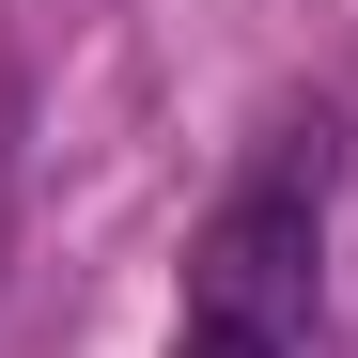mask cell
Returning <instances> with one entry per match:
<instances>
[{
    "label": "cell",
    "instance_id": "obj_1",
    "mask_svg": "<svg viewBox=\"0 0 358 358\" xmlns=\"http://www.w3.org/2000/svg\"><path fill=\"white\" fill-rule=\"evenodd\" d=\"M296 343H312V187L265 171V187H234L203 218L171 358H296Z\"/></svg>",
    "mask_w": 358,
    "mask_h": 358
}]
</instances>
